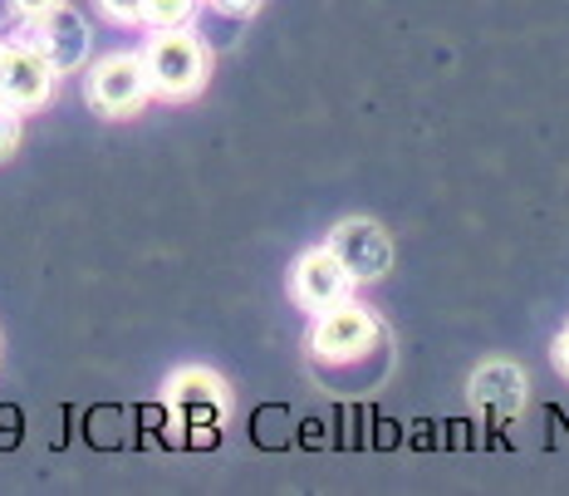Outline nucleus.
Returning a JSON list of instances; mask_svg holds the SVG:
<instances>
[{
    "instance_id": "11",
    "label": "nucleus",
    "mask_w": 569,
    "mask_h": 496,
    "mask_svg": "<svg viewBox=\"0 0 569 496\" xmlns=\"http://www.w3.org/2000/svg\"><path fill=\"white\" fill-rule=\"evenodd\" d=\"M99 10L113 20V26H142V16H148V0H99Z\"/></svg>"
},
{
    "instance_id": "1",
    "label": "nucleus",
    "mask_w": 569,
    "mask_h": 496,
    "mask_svg": "<svg viewBox=\"0 0 569 496\" xmlns=\"http://www.w3.org/2000/svg\"><path fill=\"white\" fill-rule=\"evenodd\" d=\"M142 59H148V75H152V99L162 103L197 99L211 79V50L201 44V34H192V26L152 30L148 44H142Z\"/></svg>"
},
{
    "instance_id": "6",
    "label": "nucleus",
    "mask_w": 569,
    "mask_h": 496,
    "mask_svg": "<svg viewBox=\"0 0 569 496\" xmlns=\"http://www.w3.org/2000/svg\"><path fill=\"white\" fill-rule=\"evenodd\" d=\"M353 286L359 280L349 276V266L335 256V246H310V251H300V261L290 266V300L300 305L305 315H325L335 310L339 300H349Z\"/></svg>"
},
{
    "instance_id": "7",
    "label": "nucleus",
    "mask_w": 569,
    "mask_h": 496,
    "mask_svg": "<svg viewBox=\"0 0 569 496\" xmlns=\"http://www.w3.org/2000/svg\"><path fill=\"white\" fill-rule=\"evenodd\" d=\"M59 79L64 75H59L34 44L10 40L6 54H0V103H10V109H20V113L44 109V103L54 99Z\"/></svg>"
},
{
    "instance_id": "4",
    "label": "nucleus",
    "mask_w": 569,
    "mask_h": 496,
    "mask_svg": "<svg viewBox=\"0 0 569 496\" xmlns=\"http://www.w3.org/2000/svg\"><path fill=\"white\" fill-rule=\"evenodd\" d=\"M378 345V315L369 305H359L349 295V300H339L335 310L315 315V329H310V354L319 364H353L363 359Z\"/></svg>"
},
{
    "instance_id": "14",
    "label": "nucleus",
    "mask_w": 569,
    "mask_h": 496,
    "mask_svg": "<svg viewBox=\"0 0 569 496\" xmlns=\"http://www.w3.org/2000/svg\"><path fill=\"white\" fill-rule=\"evenodd\" d=\"M64 0H10V10H16V20H44L50 10H59Z\"/></svg>"
},
{
    "instance_id": "12",
    "label": "nucleus",
    "mask_w": 569,
    "mask_h": 496,
    "mask_svg": "<svg viewBox=\"0 0 569 496\" xmlns=\"http://www.w3.org/2000/svg\"><path fill=\"white\" fill-rule=\"evenodd\" d=\"M20 109H10V103H0V158H10V152L20 148Z\"/></svg>"
},
{
    "instance_id": "9",
    "label": "nucleus",
    "mask_w": 569,
    "mask_h": 496,
    "mask_svg": "<svg viewBox=\"0 0 569 496\" xmlns=\"http://www.w3.org/2000/svg\"><path fill=\"white\" fill-rule=\"evenodd\" d=\"M467 394H471V408H477L481 418L511 423V418H520V408H526V398H530V379L511 359H486L481 369L471 374Z\"/></svg>"
},
{
    "instance_id": "13",
    "label": "nucleus",
    "mask_w": 569,
    "mask_h": 496,
    "mask_svg": "<svg viewBox=\"0 0 569 496\" xmlns=\"http://www.w3.org/2000/svg\"><path fill=\"white\" fill-rule=\"evenodd\" d=\"M207 6L217 10V16H227V20H251L266 0H207Z\"/></svg>"
},
{
    "instance_id": "8",
    "label": "nucleus",
    "mask_w": 569,
    "mask_h": 496,
    "mask_svg": "<svg viewBox=\"0 0 569 496\" xmlns=\"http://www.w3.org/2000/svg\"><path fill=\"white\" fill-rule=\"evenodd\" d=\"M329 246H335V256L349 266V276L359 280V286L383 280L388 266H393V241H388V231L378 227V221H369V217L339 221V227L329 231Z\"/></svg>"
},
{
    "instance_id": "3",
    "label": "nucleus",
    "mask_w": 569,
    "mask_h": 496,
    "mask_svg": "<svg viewBox=\"0 0 569 496\" xmlns=\"http://www.w3.org/2000/svg\"><path fill=\"white\" fill-rule=\"evenodd\" d=\"M84 93H89L93 113H103V118H133V113H142V103L152 99V75H148V59H142V50L103 54L99 65L89 69Z\"/></svg>"
},
{
    "instance_id": "15",
    "label": "nucleus",
    "mask_w": 569,
    "mask_h": 496,
    "mask_svg": "<svg viewBox=\"0 0 569 496\" xmlns=\"http://www.w3.org/2000/svg\"><path fill=\"white\" fill-rule=\"evenodd\" d=\"M550 354H555V369H560L565 379H569V325L560 329V335H555V349H550Z\"/></svg>"
},
{
    "instance_id": "10",
    "label": "nucleus",
    "mask_w": 569,
    "mask_h": 496,
    "mask_svg": "<svg viewBox=\"0 0 569 496\" xmlns=\"http://www.w3.org/2000/svg\"><path fill=\"white\" fill-rule=\"evenodd\" d=\"M197 6H201V0H148L142 26H148V30H187L197 20Z\"/></svg>"
},
{
    "instance_id": "2",
    "label": "nucleus",
    "mask_w": 569,
    "mask_h": 496,
    "mask_svg": "<svg viewBox=\"0 0 569 496\" xmlns=\"http://www.w3.org/2000/svg\"><path fill=\"white\" fill-rule=\"evenodd\" d=\"M168 413L192 443H217L231 423V388L211 369H177L168 379Z\"/></svg>"
},
{
    "instance_id": "5",
    "label": "nucleus",
    "mask_w": 569,
    "mask_h": 496,
    "mask_svg": "<svg viewBox=\"0 0 569 496\" xmlns=\"http://www.w3.org/2000/svg\"><path fill=\"white\" fill-rule=\"evenodd\" d=\"M6 40L34 44V50H40L59 69V75H74V69H84V59H89L93 30H89V20L64 0V6L50 10L44 20H20V30L6 34Z\"/></svg>"
}]
</instances>
